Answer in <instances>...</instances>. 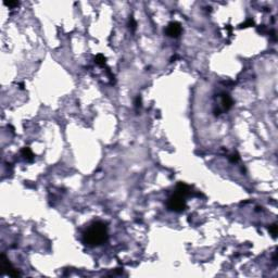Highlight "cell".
Segmentation results:
<instances>
[{"label":"cell","mask_w":278,"mask_h":278,"mask_svg":"<svg viewBox=\"0 0 278 278\" xmlns=\"http://www.w3.org/2000/svg\"><path fill=\"white\" fill-rule=\"evenodd\" d=\"M135 106H136V108H139L140 106H141V98L138 96L136 98V100H135Z\"/></svg>","instance_id":"cell-14"},{"label":"cell","mask_w":278,"mask_h":278,"mask_svg":"<svg viewBox=\"0 0 278 278\" xmlns=\"http://www.w3.org/2000/svg\"><path fill=\"white\" fill-rule=\"evenodd\" d=\"M253 24H254V22H253L252 20H248L246 23H243V24H242L240 27H249V26H252Z\"/></svg>","instance_id":"cell-13"},{"label":"cell","mask_w":278,"mask_h":278,"mask_svg":"<svg viewBox=\"0 0 278 278\" xmlns=\"http://www.w3.org/2000/svg\"><path fill=\"white\" fill-rule=\"evenodd\" d=\"M21 154H22L23 158H24L26 161H28V162H32V161L34 160V153H33L32 150H30L28 147H24V148L21 150Z\"/></svg>","instance_id":"cell-7"},{"label":"cell","mask_w":278,"mask_h":278,"mask_svg":"<svg viewBox=\"0 0 278 278\" xmlns=\"http://www.w3.org/2000/svg\"><path fill=\"white\" fill-rule=\"evenodd\" d=\"M175 191L184 197H188L191 194V188H190V186L185 184V183H178L176 188H175Z\"/></svg>","instance_id":"cell-6"},{"label":"cell","mask_w":278,"mask_h":278,"mask_svg":"<svg viewBox=\"0 0 278 278\" xmlns=\"http://www.w3.org/2000/svg\"><path fill=\"white\" fill-rule=\"evenodd\" d=\"M183 32L182 25L178 22H171L165 28V34L171 38H177L180 36Z\"/></svg>","instance_id":"cell-4"},{"label":"cell","mask_w":278,"mask_h":278,"mask_svg":"<svg viewBox=\"0 0 278 278\" xmlns=\"http://www.w3.org/2000/svg\"><path fill=\"white\" fill-rule=\"evenodd\" d=\"M128 25H129V28H132L133 30H136L137 23H136V21H135L134 19H133V16L129 19V23H128Z\"/></svg>","instance_id":"cell-11"},{"label":"cell","mask_w":278,"mask_h":278,"mask_svg":"<svg viewBox=\"0 0 278 278\" xmlns=\"http://www.w3.org/2000/svg\"><path fill=\"white\" fill-rule=\"evenodd\" d=\"M221 101H222V106H223V109H224L225 111H228L230 108L232 106V97L229 96L228 94H226V92H223V94H221Z\"/></svg>","instance_id":"cell-5"},{"label":"cell","mask_w":278,"mask_h":278,"mask_svg":"<svg viewBox=\"0 0 278 278\" xmlns=\"http://www.w3.org/2000/svg\"><path fill=\"white\" fill-rule=\"evenodd\" d=\"M83 240L90 247L101 246L108 240V228L102 222H95L84 232Z\"/></svg>","instance_id":"cell-1"},{"label":"cell","mask_w":278,"mask_h":278,"mask_svg":"<svg viewBox=\"0 0 278 278\" xmlns=\"http://www.w3.org/2000/svg\"><path fill=\"white\" fill-rule=\"evenodd\" d=\"M0 264H1V273L3 274H8L12 277H18L20 276V272L16 270L15 267H13V265L10 263L9 259L4 255L3 253L1 254V259H0Z\"/></svg>","instance_id":"cell-3"},{"label":"cell","mask_w":278,"mask_h":278,"mask_svg":"<svg viewBox=\"0 0 278 278\" xmlns=\"http://www.w3.org/2000/svg\"><path fill=\"white\" fill-rule=\"evenodd\" d=\"M185 199H186V197L182 196L180 194L175 191L174 194L168 198L167 202H166V206H167L168 210L172 211V212H176V213L184 212L187 206Z\"/></svg>","instance_id":"cell-2"},{"label":"cell","mask_w":278,"mask_h":278,"mask_svg":"<svg viewBox=\"0 0 278 278\" xmlns=\"http://www.w3.org/2000/svg\"><path fill=\"white\" fill-rule=\"evenodd\" d=\"M229 160H230V162L236 163V162H238V161L240 160V156H239L238 153H234V154H232V155H230Z\"/></svg>","instance_id":"cell-10"},{"label":"cell","mask_w":278,"mask_h":278,"mask_svg":"<svg viewBox=\"0 0 278 278\" xmlns=\"http://www.w3.org/2000/svg\"><path fill=\"white\" fill-rule=\"evenodd\" d=\"M268 229H270V232L272 234V236L275 238V237L277 236V232H278V226L276 224H273V225H270V226L268 227Z\"/></svg>","instance_id":"cell-9"},{"label":"cell","mask_w":278,"mask_h":278,"mask_svg":"<svg viewBox=\"0 0 278 278\" xmlns=\"http://www.w3.org/2000/svg\"><path fill=\"white\" fill-rule=\"evenodd\" d=\"M106 58L103 56V54H101V53L97 54L96 58H95V62L98 64V65H101V66L106 64Z\"/></svg>","instance_id":"cell-8"},{"label":"cell","mask_w":278,"mask_h":278,"mask_svg":"<svg viewBox=\"0 0 278 278\" xmlns=\"http://www.w3.org/2000/svg\"><path fill=\"white\" fill-rule=\"evenodd\" d=\"M4 4H6V6H8V7H10V8H14V7L19 6V2L18 1H9V2L4 1Z\"/></svg>","instance_id":"cell-12"}]
</instances>
